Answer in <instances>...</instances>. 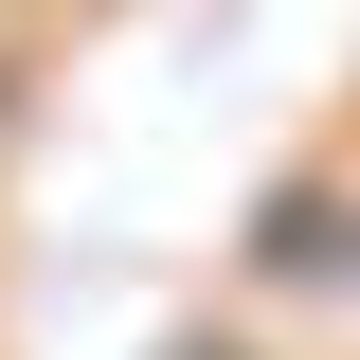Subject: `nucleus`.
I'll return each mask as SVG.
<instances>
[]
</instances>
